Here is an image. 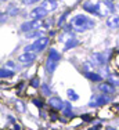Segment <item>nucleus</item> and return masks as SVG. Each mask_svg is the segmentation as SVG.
<instances>
[{"mask_svg": "<svg viewBox=\"0 0 119 130\" xmlns=\"http://www.w3.org/2000/svg\"><path fill=\"white\" fill-rule=\"evenodd\" d=\"M43 30H40V29H37V30H32V32H28L26 33V38H35L36 39H39V38H43Z\"/></svg>", "mask_w": 119, "mask_h": 130, "instance_id": "obj_23", "label": "nucleus"}, {"mask_svg": "<svg viewBox=\"0 0 119 130\" xmlns=\"http://www.w3.org/2000/svg\"><path fill=\"white\" fill-rule=\"evenodd\" d=\"M42 89H43V93H44L46 95H50V93H51V90L49 89V86H47V85H43V86H42Z\"/></svg>", "mask_w": 119, "mask_h": 130, "instance_id": "obj_28", "label": "nucleus"}, {"mask_svg": "<svg viewBox=\"0 0 119 130\" xmlns=\"http://www.w3.org/2000/svg\"><path fill=\"white\" fill-rule=\"evenodd\" d=\"M84 75H86L87 79L93 80V82H101V79H102V76L98 72H86Z\"/></svg>", "mask_w": 119, "mask_h": 130, "instance_id": "obj_14", "label": "nucleus"}, {"mask_svg": "<svg viewBox=\"0 0 119 130\" xmlns=\"http://www.w3.org/2000/svg\"><path fill=\"white\" fill-rule=\"evenodd\" d=\"M78 44H79V40H76V39H71L69 42H67V43L64 44V50L67 51V50H69V48L76 47Z\"/></svg>", "mask_w": 119, "mask_h": 130, "instance_id": "obj_20", "label": "nucleus"}, {"mask_svg": "<svg viewBox=\"0 0 119 130\" xmlns=\"http://www.w3.org/2000/svg\"><path fill=\"white\" fill-rule=\"evenodd\" d=\"M2 2H7V0H2Z\"/></svg>", "mask_w": 119, "mask_h": 130, "instance_id": "obj_35", "label": "nucleus"}, {"mask_svg": "<svg viewBox=\"0 0 119 130\" xmlns=\"http://www.w3.org/2000/svg\"><path fill=\"white\" fill-rule=\"evenodd\" d=\"M105 2H112V3H114V2H115V0H105Z\"/></svg>", "mask_w": 119, "mask_h": 130, "instance_id": "obj_34", "label": "nucleus"}, {"mask_svg": "<svg viewBox=\"0 0 119 130\" xmlns=\"http://www.w3.org/2000/svg\"><path fill=\"white\" fill-rule=\"evenodd\" d=\"M108 83H111L114 87H118L119 86V73H111L108 76Z\"/></svg>", "mask_w": 119, "mask_h": 130, "instance_id": "obj_16", "label": "nucleus"}, {"mask_svg": "<svg viewBox=\"0 0 119 130\" xmlns=\"http://www.w3.org/2000/svg\"><path fill=\"white\" fill-rule=\"evenodd\" d=\"M40 82H39V78H33L32 80H31V86L32 87H39Z\"/></svg>", "mask_w": 119, "mask_h": 130, "instance_id": "obj_27", "label": "nucleus"}, {"mask_svg": "<svg viewBox=\"0 0 119 130\" xmlns=\"http://www.w3.org/2000/svg\"><path fill=\"white\" fill-rule=\"evenodd\" d=\"M57 61H53L50 60V58H47V64H46V69H47L49 73H53L55 71V68H57Z\"/></svg>", "mask_w": 119, "mask_h": 130, "instance_id": "obj_18", "label": "nucleus"}, {"mask_svg": "<svg viewBox=\"0 0 119 130\" xmlns=\"http://www.w3.org/2000/svg\"><path fill=\"white\" fill-rule=\"evenodd\" d=\"M67 94H68V98H69L71 101H78V100H79V95H78V93L75 91V90H72V89H68Z\"/></svg>", "mask_w": 119, "mask_h": 130, "instance_id": "obj_24", "label": "nucleus"}, {"mask_svg": "<svg viewBox=\"0 0 119 130\" xmlns=\"http://www.w3.org/2000/svg\"><path fill=\"white\" fill-rule=\"evenodd\" d=\"M6 68H7V69H11V71H14V69H15V65H14V62H11V61H8V62H6Z\"/></svg>", "mask_w": 119, "mask_h": 130, "instance_id": "obj_29", "label": "nucleus"}, {"mask_svg": "<svg viewBox=\"0 0 119 130\" xmlns=\"http://www.w3.org/2000/svg\"><path fill=\"white\" fill-rule=\"evenodd\" d=\"M97 8H98V15L100 17H109V15L114 14L115 11V6L112 2H105V0H101V2L97 3Z\"/></svg>", "mask_w": 119, "mask_h": 130, "instance_id": "obj_2", "label": "nucleus"}, {"mask_svg": "<svg viewBox=\"0 0 119 130\" xmlns=\"http://www.w3.org/2000/svg\"><path fill=\"white\" fill-rule=\"evenodd\" d=\"M7 18H8V14H4V13H3V14H2V21H0V22L4 24L6 21H7Z\"/></svg>", "mask_w": 119, "mask_h": 130, "instance_id": "obj_31", "label": "nucleus"}, {"mask_svg": "<svg viewBox=\"0 0 119 130\" xmlns=\"http://www.w3.org/2000/svg\"><path fill=\"white\" fill-rule=\"evenodd\" d=\"M90 62H92L94 67H104L105 62H107V58L102 53H93L92 57H90Z\"/></svg>", "mask_w": 119, "mask_h": 130, "instance_id": "obj_6", "label": "nucleus"}, {"mask_svg": "<svg viewBox=\"0 0 119 130\" xmlns=\"http://www.w3.org/2000/svg\"><path fill=\"white\" fill-rule=\"evenodd\" d=\"M107 26L111 28V29H116V28H119V15L118 14L109 15L108 20H107Z\"/></svg>", "mask_w": 119, "mask_h": 130, "instance_id": "obj_10", "label": "nucleus"}, {"mask_svg": "<svg viewBox=\"0 0 119 130\" xmlns=\"http://www.w3.org/2000/svg\"><path fill=\"white\" fill-rule=\"evenodd\" d=\"M71 39H75L73 38V32H71V30H64V32H62V35L60 36V42H62L64 44L67 42H69Z\"/></svg>", "mask_w": 119, "mask_h": 130, "instance_id": "obj_13", "label": "nucleus"}, {"mask_svg": "<svg viewBox=\"0 0 119 130\" xmlns=\"http://www.w3.org/2000/svg\"><path fill=\"white\" fill-rule=\"evenodd\" d=\"M105 130H116V129H114V127H107Z\"/></svg>", "mask_w": 119, "mask_h": 130, "instance_id": "obj_32", "label": "nucleus"}, {"mask_svg": "<svg viewBox=\"0 0 119 130\" xmlns=\"http://www.w3.org/2000/svg\"><path fill=\"white\" fill-rule=\"evenodd\" d=\"M14 75V71H11V69H7L6 67H3L2 69H0V76H2L3 79L4 78H10V76Z\"/></svg>", "mask_w": 119, "mask_h": 130, "instance_id": "obj_21", "label": "nucleus"}, {"mask_svg": "<svg viewBox=\"0 0 119 130\" xmlns=\"http://www.w3.org/2000/svg\"><path fill=\"white\" fill-rule=\"evenodd\" d=\"M82 7H83L84 11H87V13L94 14V15H98V8H97V4H93L90 0H86V2L82 4Z\"/></svg>", "mask_w": 119, "mask_h": 130, "instance_id": "obj_9", "label": "nucleus"}, {"mask_svg": "<svg viewBox=\"0 0 119 130\" xmlns=\"http://www.w3.org/2000/svg\"><path fill=\"white\" fill-rule=\"evenodd\" d=\"M118 53H119V50H118Z\"/></svg>", "mask_w": 119, "mask_h": 130, "instance_id": "obj_36", "label": "nucleus"}, {"mask_svg": "<svg viewBox=\"0 0 119 130\" xmlns=\"http://www.w3.org/2000/svg\"><path fill=\"white\" fill-rule=\"evenodd\" d=\"M69 25L72 26V29L76 32H86V30L92 29L96 26V21L93 18H90L89 15L84 14H76L75 17L71 18Z\"/></svg>", "mask_w": 119, "mask_h": 130, "instance_id": "obj_1", "label": "nucleus"}, {"mask_svg": "<svg viewBox=\"0 0 119 130\" xmlns=\"http://www.w3.org/2000/svg\"><path fill=\"white\" fill-rule=\"evenodd\" d=\"M111 98L108 97V94H101V95H92L89 101V105L92 108H97V107H101V105H105L107 103H109Z\"/></svg>", "mask_w": 119, "mask_h": 130, "instance_id": "obj_3", "label": "nucleus"}, {"mask_svg": "<svg viewBox=\"0 0 119 130\" xmlns=\"http://www.w3.org/2000/svg\"><path fill=\"white\" fill-rule=\"evenodd\" d=\"M7 14L11 15V17L18 15V14H20V7H18V6H15V4H10L7 7Z\"/></svg>", "mask_w": 119, "mask_h": 130, "instance_id": "obj_17", "label": "nucleus"}, {"mask_svg": "<svg viewBox=\"0 0 119 130\" xmlns=\"http://www.w3.org/2000/svg\"><path fill=\"white\" fill-rule=\"evenodd\" d=\"M15 108H17V111H18V112H21V113L25 112V104L22 103V101H20V100L15 101Z\"/></svg>", "mask_w": 119, "mask_h": 130, "instance_id": "obj_25", "label": "nucleus"}, {"mask_svg": "<svg viewBox=\"0 0 119 130\" xmlns=\"http://www.w3.org/2000/svg\"><path fill=\"white\" fill-rule=\"evenodd\" d=\"M62 113H64L65 116H68V118L73 116V111H72V108H71V104H69V103H65L64 109H62Z\"/></svg>", "mask_w": 119, "mask_h": 130, "instance_id": "obj_22", "label": "nucleus"}, {"mask_svg": "<svg viewBox=\"0 0 119 130\" xmlns=\"http://www.w3.org/2000/svg\"><path fill=\"white\" fill-rule=\"evenodd\" d=\"M20 30L22 33H28V32H32V21H25L24 24H21Z\"/></svg>", "mask_w": 119, "mask_h": 130, "instance_id": "obj_15", "label": "nucleus"}, {"mask_svg": "<svg viewBox=\"0 0 119 130\" xmlns=\"http://www.w3.org/2000/svg\"><path fill=\"white\" fill-rule=\"evenodd\" d=\"M47 14H49V11L46 10L43 6H39V7L33 8V10L29 13V18L31 20H42V18L47 17Z\"/></svg>", "mask_w": 119, "mask_h": 130, "instance_id": "obj_5", "label": "nucleus"}, {"mask_svg": "<svg viewBox=\"0 0 119 130\" xmlns=\"http://www.w3.org/2000/svg\"><path fill=\"white\" fill-rule=\"evenodd\" d=\"M36 60V53H22L18 55V61L25 65H31Z\"/></svg>", "mask_w": 119, "mask_h": 130, "instance_id": "obj_7", "label": "nucleus"}, {"mask_svg": "<svg viewBox=\"0 0 119 130\" xmlns=\"http://www.w3.org/2000/svg\"><path fill=\"white\" fill-rule=\"evenodd\" d=\"M49 42H50V39L47 38V36H43V38H39V39H36L35 42L32 43L33 53H40V51H43L46 47H47Z\"/></svg>", "mask_w": 119, "mask_h": 130, "instance_id": "obj_4", "label": "nucleus"}, {"mask_svg": "<svg viewBox=\"0 0 119 130\" xmlns=\"http://www.w3.org/2000/svg\"><path fill=\"white\" fill-rule=\"evenodd\" d=\"M47 58H50V60H53V61H58L61 60V54L55 50V48H50V53H49V57Z\"/></svg>", "mask_w": 119, "mask_h": 130, "instance_id": "obj_19", "label": "nucleus"}, {"mask_svg": "<svg viewBox=\"0 0 119 130\" xmlns=\"http://www.w3.org/2000/svg\"><path fill=\"white\" fill-rule=\"evenodd\" d=\"M68 15H69V11H65V13H64V14L61 15V17L58 18V22H57V25H58V26H62V25H64V22H65V18H67Z\"/></svg>", "mask_w": 119, "mask_h": 130, "instance_id": "obj_26", "label": "nucleus"}, {"mask_svg": "<svg viewBox=\"0 0 119 130\" xmlns=\"http://www.w3.org/2000/svg\"><path fill=\"white\" fill-rule=\"evenodd\" d=\"M33 104L36 105V107H39V108H42L43 107V103L40 100H33Z\"/></svg>", "mask_w": 119, "mask_h": 130, "instance_id": "obj_30", "label": "nucleus"}, {"mask_svg": "<svg viewBox=\"0 0 119 130\" xmlns=\"http://www.w3.org/2000/svg\"><path fill=\"white\" fill-rule=\"evenodd\" d=\"M40 6H43L47 11H54V10H57V7H58L55 0H43Z\"/></svg>", "mask_w": 119, "mask_h": 130, "instance_id": "obj_12", "label": "nucleus"}, {"mask_svg": "<svg viewBox=\"0 0 119 130\" xmlns=\"http://www.w3.org/2000/svg\"><path fill=\"white\" fill-rule=\"evenodd\" d=\"M98 90L102 93V94H112V93L115 91V87L111 85V83H101V85L98 86Z\"/></svg>", "mask_w": 119, "mask_h": 130, "instance_id": "obj_11", "label": "nucleus"}, {"mask_svg": "<svg viewBox=\"0 0 119 130\" xmlns=\"http://www.w3.org/2000/svg\"><path fill=\"white\" fill-rule=\"evenodd\" d=\"M49 104H50V107H51L53 109L61 111V112H62V109H64V105H65V103H64V101H62L60 97H50V98H49Z\"/></svg>", "mask_w": 119, "mask_h": 130, "instance_id": "obj_8", "label": "nucleus"}, {"mask_svg": "<svg viewBox=\"0 0 119 130\" xmlns=\"http://www.w3.org/2000/svg\"><path fill=\"white\" fill-rule=\"evenodd\" d=\"M115 108H116V109L119 111V104H115Z\"/></svg>", "mask_w": 119, "mask_h": 130, "instance_id": "obj_33", "label": "nucleus"}]
</instances>
